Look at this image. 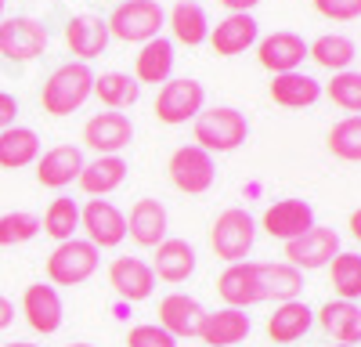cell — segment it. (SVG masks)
<instances>
[{"label":"cell","mask_w":361,"mask_h":347,"mask_svg":"<svg viewBox=\"0 0 361 347\" xmlns=\"http://www.w3.org/2000/svg\"><path fill=\"white\" fill-rule=\"evenodd\" d=\"M90 95H94V69L87 62H66L47 76L40 91V105L51 116H73L76 109H83Z\"/></svg>","instance_id":"obj_1"},{"label":"cell","mask_w":361,"mask_h":347,"mask_svg":"<svg viewBox=\"0 0 361 347\" xmlns=\"http://www.w3.org/2000/svg\"><path fill=\"white\" fill-rule=\"evenodd\" d=\"M105 25H109V37L123 44H148L166 25V11L159 0H119L112 15L105 18Z\"/></svg>","instance_id":"obj_2"},{"label":"cell","mask_w":361,"mask_h":347,"mask_svg":"<svg viewBox=\"0 0 361 347\" xmlns=\"http://www.w3.org/2000/svg\"><path fill=\"white\" fill-rule=\"evenodd\" d=\"M246 138H250L246 112H238L231 105H214V109H202L195 116V145L206 149L209 156L214 152H235Z\"/></svg>","instance_id":"obj_3"},{"label":"cell","mask_w":361,"mask_h":347,"mask_svg":"<svg viewBox=\"0 0 361 347\" xmlns=\"http://www.w3.org/2000/svg\"><path fill=\"white\" fill-rule=\"evenodd\" d=\"M253 243H257V221L243 207L221 210L217 221H214V228H209V246H214V253L221 260H228V264L246 260L250 250H253Z\"/></svg>","instance_id":"obj_4"},{"label":"cell","mask_w":361,"mask_h":347,"mask_svg":"<svg viewBox=\"0 0 361 347\" xmlns=\"http://www.w3.org/2000/svg\"><path fill=\"white\" fill-rule=\"evenodd\" d=\"M202 109H206V87L192 76H177V80L170 76L156 95V120L170 127L195 120Z\"/></svg>","instance_id":"obj_5"},{"label":"cell","mask_w":361,"mask_h":347,"mask_svg":"<svg viewBox=\"0 0 361 347\" xmlns=\"http://www.w3.org/2000/svg\"><path fill=\"white\" fill-rule=\"evenodd\" d=\"M102 250L98 246H90L87 239H69V243H58L47 257V279L51 286H80L87 282L90 275L98 272V257Z\"/></svg>","instance_id":"obj_6"},{"label":"cell","mask_w":361,"mask_h":347,"mask_svg":"<svg viewBox=\"0 0 361 347\" xmlns=\"http://www.w3.org/2000/svg\"><path fill=\"white\" fill-rule=\"evenodd\" d=\"M51 44L47 25L29 18V15H11V18H0V58L8 62H33L40 58Z\"/></svg>","instance_id":"obj_7"},{"label":"cell","mask_w":361,"mask_h":347,"mask_svg":"<svg viewBox=\"0 0 361 347\" xmlns=\"http://www.w3.org/2000/svg\"><path fill=\"white\" fill-rule=\"evenodd\" d=\"M166 170H170L173 188L185 192V195H202L217 181V163L206 149H199V145H180V149L170 156Z\"/></svg>","instance_id":"obj_8"},{"label":"cell","mask_w":361,"mask_h":347,"mask_svg":"<svg viewBox=\"0 0 361 347\" xmlns=\"http://www.w3.org/2000/svg\"><path fill=\"white\" fill-rule=\"evenodd\" d=\"M336 253H340V231L325 228V224H314L300 239L286 243V264H293L296 272H314V268L333 264Z\"/></svg>","instance_id":"obj_9"},{"label":"cell","mask_w":361,"mask_h":347,"mask_svg":"<svg viewBox=\"0 0 361 347\" xmlns=\"http://www.w3.org/2000/svg\"><path fill=\"white\" fill-rule=\"evenodd\" d=\"M80 228L87 231V243L98 250H112L127 239V214L109 199H90L80 210Z\"/></svg>","instance_id":"obj_10"},{"label":"cell","mask_w":361,"mask_h":347,"mask_svg":"<svg viewBox=\"0 0 361 347\" xmlns=\"http://www.w3.org/2000/svg\"><path fill=\"white\" fill-rule=\"evenodd\" d=\"M134 141V123L127 112H98L83 123V145L98 156H119Z\"/></svg>","instance_id":"obj_11"},{"label":"cell","mask_w":361,"mask_h":347,"mask_svg":"<svg viewBox=\"0 0 361 347\" xmlns=\"http://www.w3.org/2000/svg\"><path fill=\"white\" fill-rule=\"evenodd\" d=\"M22 315H25V322L33 326L37 333H44V336L58 333L62 322H66L62 293H58L51 282H29L25 293H22Z\"/></svg>","instance_id":"obj_12"},{"label":"cell","mask_w":361,"mask_h":347,"mask_svg":"<svg viewBox=\"0 0 361 347\" xmlns=\"http://www.w3.org/2000/svg\"><path fill=\"white\" fill-rule=\"evenodd\" d=\"M307 58V40L300 33H289V29H279V33H267L264 40H257V62L271 73H296Z\"/></svg>","instance_id":"obj_13"},{"label":"cell","mask_w":361,"mask_h":347,"mask_svg":"<svg viewBox=\"0 0 361 347\" xmlns=\"http://www.w3.org/2000/svg\"><path fill=\"white\" fill-rule=\"evenodd\" d=\"M109 286L116 289L119 300L137 304L156 293V272L141 257H116L109 264Z\"/></svg>","instance_id":"obj_14"},{"label":"cell","mask_w":361,"mask_h":347,"mask_svg":"<svg viewBox=\"0 0 361 347\" xmlns=\"http://www.w3.org/2000/svg\"><path fill=\"white\" fill-rule=\"evenodd\" d=\"M260 228L267 231L271 239H282V243H293L300 239L307 228H314V207L304 199H279L271 202L260 217Z\"/></svg>","instance_id":"obj_15"},{"label":"cell","mask_w":361,"mask_h":347,"mask_svg":"<svg viewBox=\"0 0 361 347\" xmlns=\"http://www.w3.org/2000/svg\"><path fill=\"white\" fill-rule=\"evenodd\" d=\"M217 293L224 300V308H238L246 311L253 304L264 300V286H260V272L253 260H238V264H228L217 279Z\"/></svg>","instance_id":"obj_16"},{"label":"cell","mask_w":361,"mask_h":347,"mask_svg":"<svg viewBox=\"0 0 361 347\" xmlns=\"http://www.w3.org/2000/svg\"><path fill=\"white\" fill-rule=\"evenodd\" d=\"M206 322V308L188 297V293H166L159 300V326L173 336V340H185V336H199Z\"/></svg>","instance_id":"obj_17"},{"label":"cell","mask_w":361,"mask_h":347,"mask_svg":"<svg viewBox=\"0 0 361 347\" xmlns=\"http://www.w3.org/2000/svg\"><path fill=\"white\" fill-rule=\"evenodd\" d=\"M166 228H170V217L159 199H137L127 214V236L145 250H156L166 239Z\"/></svg>","instance_id":"obj_18"},{"label":"cell","mask_w":361,"mask_h":347,"mask_svg":"<svg viewBox=\"0 0 361 347\" xmlns=\"http://www.w3.org/2000/svg\"><path fill=\"white\" fill-rule=\"evenodd\" d=\"M109 25H105V18H98V15H73L69 22H66V44H69V51L76 54V62H87L90 66V58H98V54H105V47H109Z\"/></svg>","instance_id":"obj_19"},{"label":"cell","mask_w":361,"mask_h":347,"mask_svg":"<svg viewBox=\"0 0 361 347\" xmlns=\"http://www.w3.org/2000/svg\"><path fill=\"white\" fill-rule=\"evenodd\" d=\"M260 40V22L253 15H228L221 18L217 25H209V44L221 58H235L250 51L253 44Z\"/></svg>","instance_id":"obj_20"},{"label":"cell","mask_w":361,"mask_h":347,"mask_svg":"<svg viewBox=\"0 0 361 347\" xmlns=\"http://www.w3.org/2000/svg\"><path fill=\"white\" fill-rule=\"evenodd\" d=\"M83 163L87 159L76 145H54L37 159V181L44 188H69L73 181H80Z\"/></svg>","instance_id":"obj_21"},{"label":"cell","mask_w":361,"mask_h":347,"mask_svg":"<svg viewBox=\"0 0 361 347\" xmlns=\"http://www.w3.org/2000/svg\"><path fill=\"white\" fill-rule=\"evenodd\" d=\"M253 322L246 311L238 308H221V311H206V322H202V343L209 347H235L250 336Z\"/></svg>","instance_id":"obj_22"},{"label":"cell","mask_w":361,"mask_h":347,"mask_svg":"<svg viewBox=\"0 0 361 347\" xmlns=\"http://www.w3.org/2000/svg\"><path fill=\"white\" fill-rule=\"evenodd\" d=\"M127 174H130V163L123 156H98V159L83 163L80 188L87 195H94V199H105L109 192H116L119 185L127 181Z\"/></svg>","instance_id":"obj_23"},{"label":"cell","mask_w":361,"mask_h":347,"mask_svg":"<svg viewBox=\"0 0 361 347\" xmlns=\"http://www.w3.org/2000/svg\"><path fill=\"white\" fill-rule=\"evenodd\" d=\"M311 326H314V311L304 300H286L267 318V336L275 343H296L311 333Z\"/></svg>","instance_id":"obj_24"},{"label":"cell","mask_w":361,"mask_h":347,"mask_svg":"<svg viewBox=\"0 0 361 347\" xmlns=\"http://www.w3.org/2000/svg\"><path fill=\"white\" fill-rule=\"evenodd\" d=\"M152 272H156V279L173 282V286L188 282L192 272H195V250H192V243H185V239H163L156 246V257H152Z\"/></svg>","instance_id":"obj_25"},{"label":"cell","mask_w":361,"mask_h":347,"mask_svg":"<svg viewBox=\"0 0 361 347\" xmlns=\"http://www.w3.org/2000/svg\"><path fill=\"white\" fill-rule=\"evenodd\" d=\"M318 98H322V83L314 76H307L304 69L271 76V102L282 105V109H307Z\"/></svg>","instance_id":"obj_26"},{"label":"cell","mask_w":361,"mask_h":347,"mask_svg":"<svg viewBox=\"0 0 361 347\" xmlns=\"http://www.w3.org/2000/svg\"><path fill=\"white\" fill-rule=\"evenodd\" d=\"M318 326L336 343H361V304L354 300H329L318 315Z\"/></svg>","instance_id":"obj_27"},{"label":"cell","mask_w":361,"mask_h":347,"mask_svg":"<svg viewBox=\"0 0 361 347\" xmlns=\"http://www.w3.org/2000/svg\"><path fill=\"white\" fill-rule=\"evenodd\" d=\"M173 62H177L173 40L156 37V40L141 44V51L134 58V80L137 83H166L170 73H173Z\"/></svg>","instance_id":"obj_28"},{"label":"cell","mask_w":361,"mask_h":347,"mask_svg":"<svg viewBox=\"0 0 361 347\" xmlns=\"http://www.w3.org/2000/svg\"><path fill=\"white\" fill-rule=\"evenodd\" d=\"M170 29H173V40L177 44H188V47H199L209 40V18H206V8L199 0H177L166 15Z\"/></svg>","instance_id":"obj_29"},{"label":"cell","mask_w":361,"mask_h":347,"mask_svg":"<svg viewBox=\"0 0 361 347\" xmlns=\"http://www.w3.org/2000/svg\"><path fill=\"white\" fill-rule=\"evenodd\" d=\"M40 159V134L33 127H8L0 130V166L4 170H22Z\"/></svg>","instance_id":"obj_30"},{"label":"cell","mask_w":361,"mask_h":347,"mask_svg":"<svg viewBox=\"0 0 361 347\" xmlns=\"http://www.w3.org/2000/svg\"><path fill=\"white\" fill-rule=\"evenodd\" d=\"M260 272V286H264V300H300V289H304V272H296L293 264L279 260V264H257Z\"/></svg>","instance_id":"obj_31"},{"label":"cell","mask_w":361,"mask_h":347,"mask_svg":"<svg viewBox=\"0 0 361 347\" xmlns=\"http://www.w3.org/2000/svg\"><path fill=\"white\" fill-rule=\"evenodd\" d=\"M307 58H314V66H322L329 73H343L357 58V44L347 33H325L314 44H307Z\"/></svg>","instance_id":"obj_32"},{"label":"cell","mask_w":361,"mask_h":347,"mask_svg":"<svg viewBox=\"0 0 361 347\" xmlns=\"http://www.w3.org/2000/svg\"><path fill=\"white\" fill-rule=\"evenodd\" d=\"M94 95L102 98L105 109L119 112V109H130L141 98V83L130 73H102V76H94Z\"/></svg>","instance_id":"obj_33"},{"label":"cell","mask_w":361,"mask_h":347,"mask_svg":"<svg viewBox=\"0 0 361 347\" xmlns=\"http://www.w3.org/2000/svg\"><path fill=\"white\" fill-rule=\"evenodd\" d=\"M40 231H44V236H51L54 243L76 239V231H80V207H76V199L58 195L51 207H47L44 221H40Z\"/></svg>","instance_id":"obj_34"},{"label":"cell","mask_w":361,"mask_h":347,"mask_svg":"<svg viewBox=\"0 0 361 347\" xmlns=\"http://www.w3.org/2000/svg\"><path fill=\"white\" fill-rule=\"evenodd\" d=\"M329 275H333V289L336 300H361V253H347L340 250L329 264Z\"/></svg>","instance_id":"obj_35"},{"label":"cell","mask_w":361,"mask_h":347,"mask_svg":"<svg viewBox=\"0 0 361 347\" xmlns=\"http://www.w3.org/2000/svg\"><path fill=\"white\" fill-rule=\"evenodd\" d=\"M325 145H329V152H333L336 159L361 163V116H347V120H340L333 130H329Z\"/></svg>","instance_id":"obj_36"},{"label":"cell","mask_w":361,"mask_h":347,"mask_svg":"<svg viewBox=\"0 0 361 347\" xmlns=\"http://www.w3.org/2000/svg\"><path fill=\"white\" fill-rule=\"evenodd\" d=\"M322 95L340 105L343 112H354L361 116V73L357 69H343V73H333V80H329L322 87Z\"/></svg>","instance_id":"obj_37"},{"label":"cell","mask_w":361,"mask_h":347,"mask_svg":"<svg viewBox=\"0 0 361 347\" xmlns=\"http://www.w3.org/2000/svg\"><path fill=\"white\" fill-rule=\"evenodd\" d=\"M40 236V217L29 210H11L0 214V246H22Z\"/></svg>","instance_id":"obj_38"},{"label":"cell","mask_w":361,"mask_h":347,"mask_svg":"<svg viewBox=\"0 0 361 347\" xmlns=\"http://www.w3.org/2000/svg\"><path fill=\"white\" fill-rule=\"evenodd\" d=\"M127 347H177V340L159 322H141L127 333Z\"/></svg>","instance_id":"obj_39"},{"label":"cell","mask_w":361,"mask_h":347,"mask_svg":"<svg viewBox=\"0 0 361 347\" xmlns=\"http://www.w3.org/2000/svg\"><path fill=\"white\" fill-rule=\"evenodd\" d=\"M311 4L329 22H354V18H361V0H311Z\"/></svg>","instance_id":"obj_40"},{"label":"cell","mask_w":361,"mask_h":347,"mask_svg":"<svg viewBox=\"0 0 361 347\" xmlns=\"http://www.w3.org/2000/svg\"><path fill=\"white\" fill-rule=\"evenodd\" d=\"M15 120H18V98L8 95V91H0V130L15 127Z\"/></svg>","instance_id":"obj_41"},{"label":"cell","mask_w":361,"mask_h":347,"mask_svg":"<svg viewBox=\"0 0 361 347\" xmlns=\"http://www.w3.org/2000/svg\"><path fill=\"white\" fill-rule=\"evenodd\" d=\"M221 4L228 8V15H250L260 0H221Z\"/></svg>","instance_id":"obj_42"},{"label":"cell","mask_w":361,"mask_h":347,"mask_svg":"<svg viewBox=\"0 0 361 347\" xmlns=\"http://www.w3.org/2000/svg\"><path fill=\"white\" fill-rule=\"evenodd\" d=\"M11 322H15V304L0 293V329H8Z\"/></svg>","instance_id":"obj_43"},{"label":"cell","mask_w":361,"mask_h":347,"mask_svg":"<svg viewBox=\"0 0 361 347\" xmlns=\"http://www.w3.org/2000/svg\"><path fill=\"white\" fill-rule=\"evenodd\" d=\"M350 236H354V239L361 243V207H357V210L350 214Z\"/></svg>","instance_id":"obj_44"},{"label":"cell","mask_w":361,"mask_h":347,"mask_svg":"<svg viewBox=\"0 0 361 347\" xmlns=\"http://www.w3.org/2000/svg\"><path fill=\"white\" fill-rule=\"evenodd\" d=\"M4 347H40V343H29V340H11V343H4Z\"/></svg>","instance_id":"obj_45"},{"label":"cell","mask_w":361,"mask_h":347,"mask_svg":"<svg viewBox=\"0 0 361 347\" xmlns=\"http://www.w3.org/2000/svg\"><path fill=\"white\" fill-rule=\"evenodd\" d=\"M66 347H94V343H66Z\"/></svg>","instance_id":"obj_46"},{"label":"cell","mask_w":361,"mask_h":347,"mask_svg":"<svg viewBox=\"0 0 361 347\" xmlns=\"http://www.w3.org/2000/svg\"><path fill=\"white\" fill-rule=\"evenodd\" d=\"M4 4H8V0H0V18H4Z\"/></svg>","instance_id":"obj_47"},{"label":"cell","mask_w":361,"mask_h":347,"mask_svg":"<svg viewBox=\"0 0 361 347\" xmlns=\"http://www.w3.org/2000/svg\"><path fill=\"white\" fill-rule=\"evenodd\" d=\"M333 347H354V343H333Z\"/></svg>","instance_id":"obj_48"},{"label":"cell","mask_w":361,"mask_h":347,"mask_svg":"<svg viewBox=\"0 0 361 347\" xmlns=\"http://www.w3.org/2000/svg\"><path fill=\"white\" fill-rule=\"evenodd\" d=\"M112 4H119V0H112Z\"/></svg>","instance_id":"obj_49"}]
</instances>
